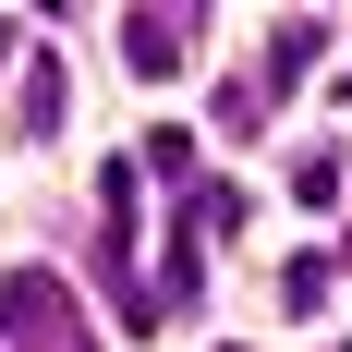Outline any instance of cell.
Masks as SVG:
<instances>
[{
	"label": "cell",
	"mask_w": 352,
	"mask_h": 352,
	"mask_svg": "<svg viewBox=\"0 0 352 352\" xmlns=\"http://www.w3.org/2000/svg\"><path fill=\"white\" fill-rule=\"evenodd\" d=\"M122 61H134V73H170L182 61V25H122Z\"/></svg>",
	"instance_id": "obj_2"
},
{
	"label": "cell",
	"mask_w": 352,
	"mask_h": 352,
	"mask_svg": "<svg viewBox=\"0 0 352 352\" xmlns=\"http://www.w3.org/2000/svg\"><path fill=\"white\" fill-rule=\"evenodd\" d=\"M0 340H25V352H85L73 292L49 280V267H0Z\"/></svg>",
	"instance_id": "obj_1"
}]
</instances>
